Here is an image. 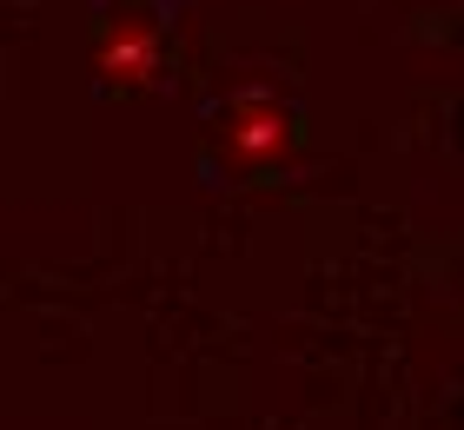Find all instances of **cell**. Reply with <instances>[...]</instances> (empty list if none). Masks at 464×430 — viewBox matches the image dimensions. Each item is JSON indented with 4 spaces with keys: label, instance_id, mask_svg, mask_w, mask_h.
Here are the masks:
<instances>
[{
    "label": "cell",
    "instance_id": "cell-2",
    "mask_svg": "<svg viewBox=\"0 0 464 430\" xmlns=\"http://www.w3.org/2000/svg\"><path fill=\"white\" fill-rule=\"evenodd\" d=\"M226 139H232V153L239 159H285L292 153V113L279 100H266V93H246L239 106H232V119H226Z\"/></svg>",
    "mask_w": 464,
    "mask_h": 430
},
{
    "label": "cell",
    "instance_id": "cell-1",
    "mask_svg": "<svg viewBox=\"0 0 464 430\" xmlns=\"http://www.w3.org/2000/svg\"><path fill=\"white\" fill-rule=\"evenodd\" d=\"M93 60L107 80H126V86H146L160 73V27L146 14H113L93 40Z\"/></svg>",
    "mask_w": 464,
    "mask_h": 430
}]
</instances>
